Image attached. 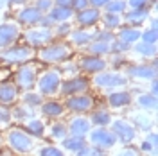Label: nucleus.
<instances>
[{"instance_id": "6", "label": "nucleus", "mask_w": 158, "mask_h": 156, "mask_svg": "<svg viewBox=\"0 0 158 156\" xmlns=\"http://www.w3.org/2000/svg\"><path fill=\"white\" fill-rule=\"evenodd\" d=\"M59 86H61V79H59V74L54 72V70L43 74L38 83L40 93H43V95H54V93H58Z\"/></svg>"}, {"instance_id": "7", "label": "nucleus", "mask_w": 158, "mask_h": 156, "mask_svg": "<svg viewBox=\"0 0 158 156\" xmlns=\"http://www.w3.org/2000/svg\"><path fill=\"white\" fill-rule=\"evenodd\" d=\"M36 74H38V68L34 65H23L16 72V84H18V88H22V90L32 88L34 81H36Z\"/></svg>"}, {"instance_id": "35", "label": "nucleus", "mask_w": 158, "mask_h": 156, "mask_svg": "<svg viewBox=\"0 0 158 156\" xmlns=\"http://www.w3.org/2000/svg\"><path fill=\"white\" fill-rule=\"evenodd\" d=\"M104 25L108 27V29H113V27H117L118 23H120V18H118V14H113V13H108V14H104Z\"/></svg>"}, {"instance_id": "4", "label": "nucleus", "mask_w": 158, "mask_h": 156, "mask_svg": "<svg viewBox=\"0 0 158 156\" xmlns=\"http://www.w3.org/2000/svg\"><path fill=\"white\" fill-rule=\"evenodd\" d=\"M95 106V101L90 95H85V93H79V95H70L65 102V108L74 111V113H88L92 111Z\"/></svg>"}, {"instance_id": "15", "label": "nucleus", "mask_w": 158, "mask_h": 156, "mask_svg": "<svg viewBox=\"0 0 158 156\" xmlns=\"http://www.w3.org/2000/svg\"><path fill=\"white\" fill-rule=\"evenodd\" d=\"M81 68L85 72H90V74H99V72H102L106 68V63L97 56H88V58H83Z\"/></svg>"}, {"instance_id": "34", "label": "nucleus", "mask_w": 158, "mask_h": 156, "mask_svg": "<svg viewBox=\"0 0 158 156\" xmlns=\"http://www.w3.org/2000/svg\"><path fill=\"white\" fill-rule=\"evenodd\" d=\"M23 102H25V106H40L41 104V97H40L38 93H25L23 95Z\"/></svg>"}, {"instance_id": "31", "label": "nucleus", "mask_w": 158, "mask_h": 156, "mask_svg": "<svg viewBox=\"0 0 158 156\" xmlns=\"http://www.w3.org/2000/svg\"><path fill=\"white\" fill-rule=\"evenodd\" d=\"M76 156H104V151H101V149H97V147L88 146V144H86L81 151L76 153Z\"/></svg>"}, {"instance_id": "36", "label": "nucleus", "mask_w": 158, "mask_h": 156, "mask_svg": "<svg viewBox=\"0 0 158 156\" xmlns=\"http://www.w3.org/2000/svg\"><path fill=\"white\" fill-rule=\"evenodd\" d=\"M146 18V9H135L133 13H129L128 14V22H135V23H140L142 20Z\"/></svg>"}, {"instance_id": "19", "label": "nucleus", "mask_w": 158, "mask_h": 156, "mask_svg": "<svg viewBox=\"0 0 158 156\" xmlns=\"http://www.w3.org/2000/svg\"><path fill=\"white\" fill-rule=\"evenodd\" d=\"M45 124L40 120V118H31V120H27L25 122V131L29 133L32 138H41L43 135H45Z\"/></svg>"}, {"instance_id": "44", "label": "nucleus", "mask_w": 158, "mask_h": 156, "mask_svg": "<svg viewBox=\"0 0 158 156\" xmlns=\"http://www.w3.org/2000/svg\"><path fill=\"white\" fill-rule=\"evenodd\" d=\"M110 0H88V4H92L94 7H101V6H106Z\"/></svg>"}, {"instance_id": "40", "label": "nucleus", "mask_w": 158, "mask_h": 156, "mask_svg": "<svg viewBox=\"0 0 158 156\" xmlns=\"http://www.w3.org/2000/svg\"><path fill=\"white\" fill-rule=\"evenodd\" d=\"M72 7L77 11H83L88 7V0H72Z\"/></svg>"}, {"instance_id": "43", "label": "nucleus", "mask_w": 158, "mask_h": 156, "mask_svg": "<svg viewBox=\"0 0 158 156\" xmlns=\"http://www.w3.org/2000/svg\"><path fill=\"white\" fill-rule=\"evenodd\" d=\"M50 6H52V4H50V0H40V2H38V7H36V9L41 13V11L50 9Z\"/></svg>"}, {"instance_id": "30", "label": "nucleus", "mask_w": 158, "mask_h": 156, "mask_svg": "<svg viewBox=\"0 0 158 156\" xmlns=\"http://www.w3.org/2000/svg\"><path fill=\"white\" fill-rule=\"evenodd\" d=\"M110 49H111V45L106 43V41H94V43L90 45V52L95 54V56H101V54H104V52H110Z\"/></svg>"}, {"instance_id": "42", "label": "nucleus", "mask_w": 158, "mask_h": 156, "mask_svg": "<svg viewBox=\"0 0 158 156\" xmlns=\"http://www.w3.org/2000/svg\"><path fill=\"white\" fill-rule=\"evenodd\" d=\"M140 149H142V151H144V153H151V151H155V149H156V147L153 146V144H151V142H149L148 138H146V140H144V142H142V146H140Z\"/></svg>"}, {"instance_id": "29", "label": "nucleus", "mask_w": 158, "mask_h": 156, "mask_svg": "<svg viewBox=\"0 0 158 156\" xmlns=\"http://www.w3.org/2000/svg\"><path fill=\"white\" fill-rule=\"evenodd\" d=\"M13 115H15V118H18V120H23V118H34L32 115H34V111H32V108L31 106H18L15 111H13Z\"/></svg>"}, {"instance_id": "20", "label": "nucleus", "mask_w": 158, "mask_h": 156, "mask_svg": "<svg viewBox=\"0 0 158 156\" xmlns=\"http://www.w3.org/2000/svg\"><path fill=\"white\" fill-rule=\"evenodd\" d=\"M77 18V22L81 23V25H85V27H88V25H94L95 22L99 20V11L95 9V7H92V9H83L79 11V14L76 16Z\"/></svg>"}, {"instance_id": "28", "label": "nucleus", "mask_w": 158, "mask_h": 156, "mask_svg": "<svg viewBox=\"0 0 158 156\" xmlns=\"http://www.w3.org/2000/svg\"><path fill=\"white\" fill-rule=\"evenodd\" d=\"M120 38H122V41L124 43H133L135 39L140 38V31L138 29H122L120 31Z\"/></svg>"}, {"instance_id": "13", "label": "nucleus", "mask_w": 158, "mask_h": 156, "mask_svg": "<svg viewBox=\"0 0 158 156\" xmlns=\"http://www.w3.org/2000/svg\"><path fill=\"white\" fill-rule=\"evenodd\" d=\"M16 99H18V90H16L15 84H9V83L0 84V104H2V106H11V104H15Z\"/></svg>"}, {"instance_id": "25", "label": "nucleus", "mask_w": 158, "mask_h": 156, "mask_svg": "<svg viewBox=\"0 0 158 156\" xmlns=\"http://www.w3.org/2000/svg\"><path fill=\"white\" fill-rule=\"evenodd\" d=\"M131 76H135V77H142V79L155 77V68H149L148 65L133 67V68H131Z\"/></svg>"}, {"instance_id": "10", "label": "nucleus", "mask_w": 158, "mask_h": 156, "mask_svg": "<svg viewBox=\"0 0 158 156\" xmlns=\"http://www.w3.org/2000/svg\"><path fill=\"white\" fill-rule=\"evenodd\" d=\"M88 81L86 79H81V77H74L70 79V81H67V83H63L61 86H59V90H61V93L63 95H79V93H83L86 88H88Z\"/></svg>"}, {"instance_id": "33", "label": "nucleus", "mask_w": 158, "mask_h": 156, "mask_svg": "<svg viewBox=\"0 0 158 156\" xmlns=\"http://www.w3.org/2000/svg\"><path fill=\"white\" fill-rule=\"evenodd\" d=\"M38 156H67L61 149L58 147H52V146H45L40 149V154Z\"/></svg>"}, {"instance_id": "38", "label": "nucleus", "mask_w": 158, "mask_h": 156, "mask_svg": "<svg viewBox=\"0 0 158 156\" xmlns=\"http://www.w3.org/2000/svg\"><path fill=\"white\" fill-rule=\"evenodd\" d=\"M137 50L138 52H142V54H146V56H151V54H155V45L153 43H140L137 47Z\"/></svg>"}, {"instance_id": "23", "label": "nucleus", "mask_w": 158, "mask_h": 156, "mask_svg": "<svg viewBox=\"0 0 158 156\" xmlns=\"http://www.w3.org/2000/svg\"><path fill=\"white\" fill-rule=\"evenodd\" d=\"M70 16H72L70 7H56V9H52L49 13V20H52V22H65Z\"/></svg>"}, {"instance_id": "37", "label": "nucleus", "mask_w": 158, "mask_h": 156, "mask_svg": "<svg viewBox=\"0 0 158 156\" xmlns=\"http://www.w3.org/2000/svg\"><path fill=\"white\" fill-rule=\"evenodd\" d=\"M11 113L7 109H4V108H0V131L4 129V127H7L11 124Z\"/></svg>"}, {"instance_id": "22", "label": "nucleus", "mask_w": 158, "mask_h": 156, "mask_svg": "<svg viewBox=\"0 0 158 156\" xmlns=\"http://www.w3.org/2000/svg\"><path fill=\"white\" fill-rule=\"evenodd\" d=\"M18 18L23 23H36V22L41 20V14H40V11L36 7H27V9H23L18 14Z\"/></svg>"}, {"instance_id": "45", "label": "nucleus", "mask_w": 158, "mask_h": 156, "mask_svg": "<svg viewBox=\"0 0 158 156\" xmlns=\"http://www.w3.org/2000/svg\"><path fill=\"white\" fill-rule=\"evenodd\" d=\"M58 7H70L72 6V0H56Z\"/></svg>"}, {"instance_id": "11", "label": "nucleus", "mask_w": 158, "mask_h": 156, "mask_svg": "<svg viewBox=\"0 0 158 156\" xmlns=\"http://www.w3.org/2000/svg\"><path fill=\"white\" fill-rule=\"evenodd\" d=\"M32 50L27 49V47H23V45H20V47H13L9 49L6 54H4V59H7L11 63H23V61H27V59L32 58Z\"/></svg>"}, {"instance_id": "32", "label": "nucleus", "mask_w": 158, "mask_h": 156, "mask_svg": "<svg viewBox=\"0 0 158 156\" xmlns=\"http://www.w3.org/2000/svg\"><path fill=\"white\" fill-rule=\"evenodd\" d=\"M106 6H108V11L113 13V14L124 13V9H126V2H124V0H110Z\"/></svg>"}, {"instance_id": "3", "label": "nucleus", "mask_w": 158, "mask_h": 156, "mask_svg": "<svg viewBox=\"0 0 158 156\" xmlns=\"http://www.w3.org/2000/svg\"><path fill=\"white\" fill-rule=\"evenodd\" d=\"M69 56H70V47L67 43H54V45H49L43 50H40V59L47 61V63L65 61Z\"/></svg>"}, {"instance_id": "5", "label": "nucleus", "mask_w": 158, "mask_h": 156, "mask_svg": "<svg viewBox=\"0 0 158 156\" xmlns=\"http://www.w3.org/2000/svg\"><path fill=\"white\" fill-rule=\"evenodd\" d=\"M111 131L115 133L117 142H122V144H129L137 137V131H135L133 124H129L128 120H122V118L111 122Z\"/></svg>"}, {"instance_id": "41", "label": "nucleus", "mask_w": 158, "mask_h": 156, "mask_svg": "<svg viewBox=\"0 0 158 156\" xmlns=\"http://www.w3.org/2000/svg\"><path fill=\"white\" fill-rule=\"evenodd\" d=\"M115 156H138V153L133 149V147H126V149H122V151H118Z\"/></svg>"}, {"instance_id": "24", "label": "nucleus", "mask_w": 158, "mask_h": 156, "mask_svg": "<svg viewBox=\"0 0 158 156\" xmlns=\"http://www.w3.org/2000/svg\"><path fill=\"white\" fill-rule=\"evenodd\" d=\"M49 133H50V137L54 138V140H59V142H61L63 138H67V137H69L67 126H65V124H61V122H54V124L50 126Z\"/></svg>"}, {"instance_id": "18", "label": "nucleus", "mask_w": 158, "mask_h": 156, "mask_svg": "<svg viewBox=\"0 0 158 156\" xmlns=\"http://www.w3.org/2000/svg\"><path fill=\"white\" fill-rule=\"evenodd\" d=\"M90 124H94V126H97V127H106L108 124H111L110 111H106V109H95V111H92Z\"/></svg>"}, {"instance_id": "21", "label": "nucleus", "mask_w": 158, "mask_h": 156, "mask_svg": "<svg viewBox=\"0 0 158 156\" xmlns=\"http://www.w3.org/2000/svg\"><path fill=\"white\" fill-rule=\"evenodd\" d=\"M61 146H63V149H67V151H70V153H77V151H81L83 147L86 146V140L85 138H79V137H67L61 140Z\"/></svg>"}, {"instance_id": "1", "label": "nucleus", "mask_w": 158, "mask_h": 156, "mask_svg": "<svg viewBox=\"0 0 158 156\" xmlns=\"http://www.w3.org/2000/svg\"><path fill=\"white\" fill-rule=\"evenodd\" d=\"M6 142H7V146H9L15 153H18V154H27V153H31V151L34 149V146H36V144H34V138L31 137L25 129H20V127H13V129L7 131Z\"/></svg>"}, {"instance_id": "46", "label": "nucleus", "mask_w": 158, "mask_h": 156, "mask_svg": "<svg viewBox=\"0 0 158 156\" xmlns=\"http://www.w3.org/2000/svg\"><path fill=\"white\" fill-rule=\"evenodd\" d=\"M148 140H149V142H151V144H153L155 147H156V142H158V138H156V133H155V131H151V133H149Z\"/></svg>"}, {"instance_id": "2", "label": "nucleus", "mask_w": 158, "mask_h": 156, "mask_svg": "<svg viewBox=\"0 0 158 156\" xmlns=\"http://www.w3.org/2000/svg\"><path fill=\"white\" fill-rule=\"evenodd\" d=\"M90 140V146L97 147L101 151H106V149H111V147L117 144V137L111 129H106V127H97V129H90V133L86 135Z\"/></svg>"}, {"instance_id": "17", "label": "nucleus", "mask_w": 158, "mask_h": 156, "mask_svg": "<svg viewBox=\"0 0 158 156\" xmlns=\"http://www.w3.org/2000/svg\"><path fill=\"white\" fill-rule=\"evenodd\" d=\"M131 101H133V97H131L129 92H115L108 97V104L111 108H124L128 106Z\"/></svg>"}, {"instance_id": "16", "label": "nucleus", "mask_w": 158, "mask_h": 156, "mask_svg": "<svg viewBox=\"0 0 158 156\" xmlns=\"http://www.w3.org/2000/svg\"><path fill=\"white\" fill-rule=\"evenodd\" d=\"M52 38V32L49 29H32L27 32V39L31 45H45Z\"/></svg>"}, {"instance_id": "47", "label": "nucleus", "mask_w": 158, "mask_h": 156, "mask_svg": "<svg viewBox=\"0 0 158 156\" xmlns=\"http://www.w3.org/2000/svg\"><path fill=\"white\" fill-rule=\"evenodd\" d=\"M0 147H2V138H0Z\"/></svg>"}, {"instance_id": "27", "label": "nucleus", "mask_w": 158, "mask_h": 156, "mask_svg": "<svg viewBox=\"0 0 158 156\" xmlns=\"http://www.w3.org/2000/svg\"><path fill=\"white\" fill-rule=\"evenodd\" d=\"M90 39H92V34L86 31H74L72 32V41L76 45H86V43H90Z\"/></svg>"}, {"instance_id": "8", "label": "nucleus", "mask_w": 158, "mask_h": 156, "mask_svg": "<svg viewBox=\"0 0 158 156\" xmlns=\"http://www.w3.org/2000/svg\"><path fill=\"white\" fill-rule=\"evenodd\" d=\"M90 129H92V124H90V118L86 117H74L67 126V131H69L70 137L79 138H85L90 133Z\"/></svg>"}, {"instance_id": "39", "label": "nucleus", "mask_w": 158, "mask_h": 156, "mask_svg": "<svg viewBox=\"0 0 158 156\" xmlns=\"http://www.w3.org/2000/svg\"><path fill=\"white\" fill-rule=\"evenodd\" d=\"M144 43H156V29H149L148 32H144Z\"/></svg>"}, {"instance_id": "9", "label": "nucleus", "mask_w": 158, "mask_h": 156, "mask_svg": "<svg viewBox=\"0 0 158 156\" xmlns=\"http://www.w3.org/2000/svg\"><path fill=\"white\" fill-rule=\"evenodd\" d=\"M95 86L99 88H115L126 84V77L120 74H110V72H99L97 77L94 79Z\"/></svg>"}, {"instance_id": "26", "label": "nucleus", "mask_w": 158, "mask_h": 156, "mask_svg": "<svg viewBox=\"0 0 158 156\" xmlns=\"http://www.w3.org/2000/svg\"><path fill=\"white\" fill-rule=\"evenodd\" d=\"M137 102H138V106L144 108V109H153V108H156V97H155V95H149V93L138 95Z\"/></svg>"}, {"instance_id": "12", "label": "nucleus", "mask_w": 158, "mask_h": 156, "mask_svg": "<svg viewBox=\"0 0 158 156\" xmlns=\"http://www.w3.org/2000/svg\"><path fill=\"white\" fill-rule=\"evenodd\" d=\"M41 115L47 118H58L65 115V106L58 102V101H47V102H41Z\"/></svg>"}, {"instance_id": "14", "label": "nucleus", "mask_w": 158, "mask_h": 156, "mask_svg": "<svg viewBox=\"0 0 158 156\" xmlns=\"http://www.w3.org/2000/svg\"><path fill=\"white\" fill-rule=\"evenodd\" d=\"M20 31L16 25H11V23H6V25H0V45L2 47H7L11 45L15 39L18 38Z\"/></svg>"}]
</instances>
